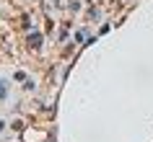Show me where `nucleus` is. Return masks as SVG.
Masks as SVG:
<instances>
[{"instance_id":"f03ea898","label":"nucleus","mask_w":153,"mask_h":142,"mask_svg":"<svg viewBox=\"0 0 153 142\" xmlns=\"http://www.w3.org/2000/svg\"><path fill=\"white\" fill-rule=\"evenodd\" d=\"M0 96H5V83H0Z\"/></svg>"},{"instance_id":"f257e3e1","label":"nucleus","mask_w":153,"mask_h":142,"mask_svg":"<svg viewBox=\"0 0 153 142\" xmlns=\"http://www.w3.org/2000/svg\"><path fill=\"white\" fill-rule=\"evenodd\" d=\"M39 41H42L39 34H31V36H29V44H31V47H39Z\"/></svg>"}]
</instances>
